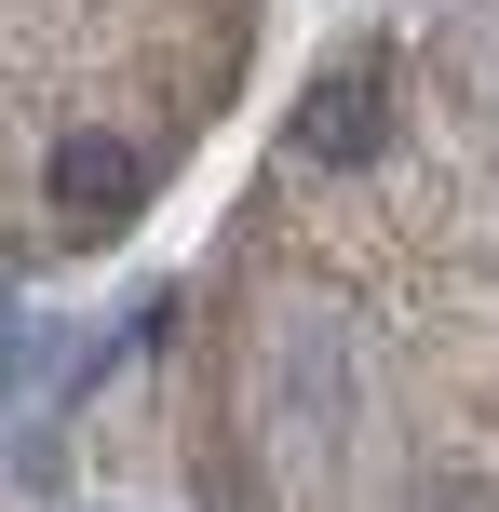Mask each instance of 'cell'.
<instances>
[{"mask_svg":"<svg viewBox=\"0 0 499 512\" xmlns=\"http://www.w3.org/2000/svg\"><path fill=\"white\" fill-rule=\"evenodd\" d=\"M257 432L284 459V486H338L351 472V432H365V351L324 297L270 310V351H257Z\"/></svg>","mask_w":499,"mask_h":512,"instance_id":"6da1fadb","label":"cell"},{"mask_svg":"<svg viewBox=\"0 0 499 512\" xmlns=\"http://www.w3.org/2000/svg\"><path fill=\"white\" fill-rule=\"evenodd\" d=\"M41 189H54V216H68V230H122V216L149 203V162H135L122 135H68Z\"/></svg>","mask_w":499,"mask_h":512,"instance_id":"7a4b0ae2","label":"cell"},{"mask_svg":"<svg viewBox=\"0 0 499 512\" xmlns=\"http://www.w3.org/2000/svg\"><path fill=\"white\" fill-rule=\"evenodd\" d=\"M378 122H392V81H378V54H351V68H324L311 95H297V149L311 162H365Z\"/></svg>","mask_w":499,"mask_h":512,"instance_id":"3957f363","label":"cell"}]
</instances>
